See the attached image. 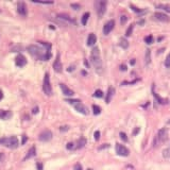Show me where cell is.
<instances>
[{
  "instance_id": "7402d4cb",
  "label": "cell",
  "mask_w": 170,
  "mask_h": 170,
  "mask_svg": "<svg viewBox=\"0 0 170 170\" xmlns=\"http://www.w3.org/2000/svg\"><path fill=\"white\" fill-rule=\"evenodd\" d=\"M119 45H120V47L123 48V49H127L129 47V42L125 38V37H121L120 40H119Z\"/></svg>"
},
{
  "instance_id": "8992f818",
  "label": "cell",
  "mask_w": 170,
  "mask_h": 170,
  "mask_svg": "<svg viewBox=\"0 0 170 170\" xmlns=\"http://www.w3.org/2000/svg\"><path fill=\"white\" fill-rule=\"evenodd\" d=\"M106 5H107V2L105 0H100V1L96 2V10H97V14L99 18L103 17V15L106 11Z\"/></svg>"
},
{
  "instance_id": "ac0fdd59",
  "label": "cell",
  "mask_w": 170,
  "mask_h": 170,
  "mask_svg": "<svg viewBox=\"0 0 170 170\" xmlns=\"http://www.w3.org/2000/svg\"><path fill=\"white\" fill-rule=\"evenodd\" d=\"M152 92H153V96H154V98L156 99V102H159L160 104H167L168 103V99H163V98H161L155 91H154V86L152 87Z\"/></svg>"
},
{
  "instance_id": "9c48e42d",
  "label": "cell",
  "mask_w": 170,
  "mask_h": 170,
  "mask_svg": "<svg viewBox=\"0 0 170 170\" xmlns=\"http://www.w3.org/2000/svg\"><path fill=\"white\" fill-rule=\"evenodd\" d=\"M57 19L61 20V21H63L65 25H67V24L68 25H74L75 24V21L66 14H58L57 15Z\"/></svg>"
},
{
  "instance_id": "1f68e13d",
  "label": "cell",
  "mask_w": 170,
  "mask_h": 170,
  "mask_svg": "<svg viewBox=\"0 0 170 170\" xmlns=\"http://www.w3.org/2000/svg\"><path fill=\"white\" fill-rule=\"evenodd\" d=\"M165 66L167 67V68H170V53L167 55V57H166V61H165Z\"/></svg>"
},
{
  "instance_id": "74e56055",
  "label": "cell",
  "mask_w": 170,
  "mask_h": 170,
  "mask_svg": "<svg viewBox=\"0 0 170 170\" xmlns=\"http://www.w3.org/2000/svg\"><path fill=\"white\" fill-rule=\"evenodd\" d=\"M67 149H74V144H72V143H69V144H67Z\"/></svg>"
},
{
  "instance_id": "681fc988",
  "label": "cell",
  "mask_w": 170,
  "mask_h": 170,
  "mask_svg": "<svg viewBox=\"0 0 170 170\" xmlns=\"http://www.w3.org/2000/svg\"><path fill=\"white\" fill-rule=\"evenodd\" d=\"M134 64H135V60L133 58V60L131 61V65H134Z\"/></svg>"
},
{
  "instance_id": "4316f807",
  "label": "cell",
  "mask_w": 170,
  "mask_h": 170,
  "mask_svg": "<svg viewBox=\"0 0 170 170\" xmlns=\"http://www.w3.org/2000/svg\"><path fill=\"white\" fill-rule=\"evenodd\" d=\"M92 111H94V114H95V115H98V114L101 113V109H100L98 105H96V104L92 105Z\"/></svg>"
},
{
  "instance_id": "3957f363",
  "label": "cell",
  "mask_w": 170,
  "mask_h": 170,
  "mask_svg": "<svg viewBox=\"0 0 170 170\" xmlns=\"http://www.w3.org/2000/svg\"><path fill=\"white\" fill-rule=\"evenodd\" d=\"M66 102H68L69 104L73 105L74 109L78 111L79 113L81 114H84V115H87L88 114V110H87V107L79 100V99H67Z\"/></svg>"
},
{
  "instance_id": "d590c367",
  "label": "cell",
  "mask_w": 170,
  "mask_h": 170,
  "mask_svg": "<svg viewBox=\"0 0 170 170\" xmlns=\"http://www.w3.org/2000/svg\"><path fill=\"white\" fill-rule=\"evenodd\" d=\"M94 136H95V140H99V138H100V132L99 131H96L95 134H94Z\"/></svg>"
},
{
  "instance_id": "2e32d148",
  "label": "cell",
  "mask_w": 170,
  "mask_h": 170,
  "mask_svg": "<svg viewBox=\"0 0 170 170\" xmlns=\"http://www.w3.org/2000/svg\"><path fill=\"white\" fill-rule=\"evenodd\" d=\"M60 87H61V89H62V91H63V94L65 95V96H73L74 95V92H73V90H71L70 88H68L65 84H60Z\"/></svg>"
},
{
  "instance_id": "7c38bea8",
  "label": "cell",
  "mask_w": 170,
  "mask_h": 170,
  "mask_svg": "<svg viewBox=\"0 0 170 170\" xmlns=\"http://www.w3.org/2000/svg\"><path fill=\"white\" fill-rule=\"evenodd\" d=\"M114 27H115V21L114 20H109V21H107L104 25V27H103V33L105 35H107L114 29Z\"/></svg>"
},
{
  "instance_id": "d6a6232c",
  "label": "cell",
  "mask_w": 170,
  "mask_h": 170,
  "mask_svg": "<svg viewBox=\"0 0 170 170\" xmlns=\"http://www.w3.org/2000/svg\"><path fill=\"white\" fill-rule=\"evenodd\" d=\"M127 20H128V17L126 16V15H122V16L120 17V24L121 25H125L127 22Z\"/></svg>"
},
{
  "instance_id": "4fadbf2b",
  "label": "cell",
  "mask_w": 170,
  "mask_h": 170,
  "mask_svg": "<svg viewBox=\"0 0 170 170\" xmlns=\"http://www.w3.org/2000/svg\"><path fill=\"white\" fill-rule=\"evenodd\" d=\"M17 12L21 15V16H27L28 11H27V5H26L25 2L19 1V2L17 3Z\"/></svg>"
},
{
  "instance_id": "e575fe53",
  "label": "cell",
  "mask_w": 170,
  "mask_h": 170,
  "mask_svg": "<svg viewBox=\"0 0 170 170\" xmlns=\"http://www.w3.org/2000/svg\"><path fill=\"white\" fill-rule=\"evenodd\" d=\"M131 8H132V10L134 11V12H136V13H142L143 11L140 10V9H138V8H136V7H134L133 4H131Z\"/></svg>"
},
{
  "instance_id": "6da1fadb",
  "label": "cell",
  "mask_w": 170,
  "mask_h": 170,
  "mask_svg": "<svg viewBox=\"0 0 170 170\" xmlns=\"http://www.w3.org/2000/svg\"><path fill=\"white\" fill-rule=\"evenodd\" d=\"M51 45L46 43V48H40L36 45H30L28 47V51L29 53L34 56L37 60H42V61H48L51 57Z\"/></svg>"
},
{
  "instance_id": "7bdbcfd3",
  "label": "cell",
  "mask_w": 170,
  "mask_h": 170,
  "mask_svg": "<svg viewBox=\"0 0 170 170\" xmlns=\"http://www.w3.org/2000/svg\"><path fill=\"white\" fill-rule=\"evenodd\" d=\"M120 70L126 71V70H127V66H126V65H121V66H120Z\"/></svg>"
},
{
  "instance_id": "cb8c5ba5",
  "label": "cell",
  "mask_w": 170,
  "mask_h": 170,
  "mask_svg": "<svg viewBox=\"0 0 170 170\" xmlns=\"http://www.w3.org/2000/svg\"><path fill=\"white\" fill-rule=\"evenodd\" d=\"M145 62H146V64H150V62H151V51L149 49L146 50V56H145Z\"/></svg>"
},
{
  "instance_id": "ab89813d",
  "label": "cell",
  "mask_w": 170,
  "mask_h": 170,
  "mask_svg": "<svg viewBox=\"0 0 170 170\" xmlns=\"http://www.w3.org/2000/svg\"><path fill=\"white\" fill-rule=\"evenodd\" d=\"M71 8H73L74 10H79V9H80V4H75V3H72V4H71Z\"/></svg>"
},
{
  "instance_id": "7a4b0ae2",
  "label": "cell",
  "mask_w": 170,
  "mask_h": 170,
  "mask_svg": "<svg viewBox=\"0 0 170 170\" xmlns=\"http://www.w3.org/2000/svg\"><path fill=\"white\" fill-rule=\"evenodd\" d=\"M90 62L94 65L97 71L101 72L102 70V61H101V55H100V50L98 47H94L90 52Z\"/></svg>"
},
{
  "instance_id": "c3c4849f",
  "label": "cell",
  "mask_w": 170,
  "mask_h": 170,
  "mask_svg": "<svg viewBox=\"0 0 170 170\" xmlns=\"http://www.w3.org/2000/svg\"><path fill=\"white\" fill-rule=\"evenodd\" d=\"M3 98V92H2V90L1 89H0V100H1Z\"/></svg>"
},
{
  "instance_id": "ffe728a7",
  "label": "cell",
  "mask_w": 170,
  "mask_h": 170,
  "mask_svg": "<svg viewBox=\"0 0 170 170\" xmlns=\"http://www.w3.org/2000/svg\"><path fill=\"white\" fill-rule=\"evenodd\" d=\"M35 154H36V149H35V147H32V148H31V149L28 151V154L25 156L24 160H25V161H26V160H29V159H31V157H33Z\"/></svg>"
},
{
  "instance_id": "603a6c76",
  "label": "cell",
  "mask_w": 170,
  "mask_h": 170,
  "mask_svg": "<svg viewBox=\"0 0 170 170\" xmlns=\"http://www.w3.org/2000/svg\"><path fill=\"white\" fill-rule=\"evenodd\" d=\"M85 144H86V139H85V138H80V139L78 140V143L75 144L77 146L74 147V149H80V148L84 147V146H85Z\"/></svg>"
},
{
  "instance_id": "30bf717a",
  "label": "cell",
  "mask_w": 170,
  "mask_h": 170,
  "mask_svg": "<svg viewBox=\"0 0 170 170\" xmlns=\"http://www.w3.org/2000/svg\"><path fill=\"white\" fill-rule=\"evenodd\" d=\"M51 138H52V132L49 130H46V131L42 132L38 136V139L40 142H48L51 139Z\"/></svg>"
},
{
  "instance_id": "836d02e7",
  "label": "cell",
  "mask_w": 170,
  "mask_h": 170,
  "mask_svg": "<svg viewBox=\"0 0 170 170\" xmlns=\"http://www.w3.org/2000/svg\"><path fill=\"white\" fill-rule=\"evenodd\" d=\"M35 3H40V4H52V1H33Z\"/></svg>"
},
{
  "instance_id": "f546056e",
  "label": "cell",
  "mask_w": 170,
  "mask_h": 170,
  "mask_svg": "<svg viewBox=\"0 0 170 170\" xmlns=\"http://www.w3.org/2000/svg\"><path fill=\"white\" fill-rule=\"evenodd\" d=\"M133 28H134V26H133V25H130V27L128 28L127 32H126V35H127V36H131V34H132V32H133Z\"/></svg>"
},
{
  "instance_id": "484cf974",
  "label": "cell",
  "mask_w": 170,
  "mask_h": 170,
  "mask_svg": "<svg viewBox=\"0 0 170 170\" xmlns=\"http://www.w3.org/2000/svg\"><path fill=\"white\" fill-rule=\"evenodd\" d=\"M156 8L157 9H162V10L170 13V5H168V4H159V5H156Z\"/></svg>"
},
{
  "instance_id": "e0dca14e",
  "label": "cell",
  "mask_w": 170,
  "mask_h": 170,
  "mask_svg": "<svg viewBox=\"0 0 170 170\" xmlns=\"http://www.w3.org/2000/svg\"><path fill=\"white\" fill-rule=\"evenodd\" d=\"M115 88L113 87V86H110L109 87V90H107V95H106V99H105V101H106V103H110L111 102V100H112V98H113V96L115 95Z\"/></svg>"
},
{
  "instance_id": "83f0119b",
  "label": "cell",
  "mask_w": 170,
  "mask_h": 170,
  "mask_svg": "<svg viewBox=\"0 0 170 170\" xmlns=\"http://www.w3.org/2000/svg\"><path fill=\"white\" fill-rule=\"evenodd\" d=\"M94 97H96V98H102L103 97V91L100 90V89H97L95 91V94H94Z\"/></svg>"
},
{
  "instance_id": "5bb4252c",
  "label": "cell",
  "mask_w": 170,
  "mask_h": 170,
  "mask_svg": "<svg viewBox=\"0 0 170 170\" xmlns=\"http://www.w3.org/2000/svg\"><path fill=\"white\" fill-rule=\"evenodd\" d=\"M15 64H16V66H18V67H22L27 64V60L22 54H18L16 56V58H15Z\"/></svg>"
},
{
  "instance_id": "8fae6325",
  "label": "cell",
  "mask_w": 170,
  "mask_h": 170,
  "mask_svg": "<svg viewBox=\"0 0 170 170\" xmlns=\"http://www.w3.org/2000/svg\"><path fill=\"white\" fill-rule=\"evenodd\" d=\"M154 17H155V19H157L160 21H163V22H168L170 20V17L168 16V15H166L164 13H161V12L154 13Z\"/></svg>"
},
{
  "instance_id": "52a82bcc",
  "label": "cell",
  "mask_w": 170,
  "mask_h": 170,
  "mask_svg": "<svg viewBox=\"0 0 170 170\" xmlns=\"http://www.w3.org/2000/svg\"><path fill=\"white\" fill-rule=\"evenodd\" d=\"M116 153L120 156H128L129 155V149L127 147H125L121 144H116Z\"/></svg>"
},
{
  "instance_id": "7dc6e473",
  "label": "cell",
  "mask_w": 170,
  "mask_h": 170,
  "mask_svg": "<svg viewBox=\"0 0 170 170\" xmlns=\"http://www.w3.org/2000/svg\"><path fill=\"white\" fill-rule=\"evenodd\" d=\"M60 130H61V131H67V130H68V127H62Z\"/></svg>"
},
{
  "instance_id": "4dcf8cb0",
  "label": "cell",
  "mask_w": 170,
  "mask_h": 170,
  "mask_svg": "<svg viewBox=\"0 0 170 170\" xmlns=\"http://www.w3.org/2000/svg\"><path fill=\"white\" fill-rule=\"evenodd\" d=\"M119 136H120V138H121V139H122L123 142H128V136H127V134H126V133L120 132Z\"/></svg>"
},
{
  "instance_id": "d6986e66",
  "label": "cell",
  "mask_w": 170,
  "mask_h": 170,
  "mask_svg": "<svg viewBox=\"0 0 170 170\" xmlns=\"http://www.w3.org/2000/svg\"><path fill=\"white\" fill-rule=\"evenodd\" d=\"M97 42V37L94 33H90L88 35V38H87V46H94Z\"/></svg>"
},
{
  "instance_id": "b9f144b4",
  "label": "cell",
  "mask_w": 170,
  "mask_h": 170,
  "mask_svg": "<svg viewBox=\"0 0 170 170\" xmlns=\"http://www.w3.org/2000/svg\"><path fill=\"white\" fill-rule=\"evenodd\" d=\"M110 147V145L109 144H104L103 146H101L100 148H99V150H102V149H104V148H109Z\"/></svg>"
},
{
  "instance_id": "d4e9b609",
  "label": "cell",
  "mask_w": 170,
  "mask_h": 170,
  "mask_svg": "<svg viewBox=\"0 0 170 170\" xmlns=\"http://www.w3.org/2000/svg\"><path fill=\"white\" fill-rule=\"evenodd\" d=\"M88 18H89V13H88V12H86V13L83 15V16H82V19H81V22H82V25H83V26H86Z\"/></svg>"
},
{
  "instance_id": "ba28073f",
  "label": "cell",
  "mask_w": 170,
  "mask_h": 170,
  "mask_svg": "<svg viewBox=\"0 0 170 170\" xmlns=\"http://www.w3.org/2000/svg\"><path fill=\"white\" fill-rule=\"evenodd\" d=\"M168 138V130L166 128H163L159 131L157 133V137H156V140H159V143H165Z\"/></svg>"
},
{
  "instance_id": "f35d334b",
  "label": "cell",
  "mask_w": 170,
  "mask_h": 170,
  "mask_svg": "<svg viewBox=\"0 0 170 170\" xmlns=\"http://www.w3.org/2000/svg\"><path fill=\"white\" fill-rule=\"evenodd\" d=\"M74 170H83V169H82V166L80 164H77L74 166Z\"/></svg>"
},
{
  "instance_id": "8d00e7d4",
  "label": "cell",
  "mask_w": 170,
  "mask_h": 170,
  "mask_svg": "<svg viewBox=\"0 0 170 170\" xmlns=\"http://www.w3.org/2000/svg\"><path fill=\"white\" fill-rule=\"evenodd\" d=\"M137 81H138V79H136V80L132 81V82H122V83H121V85H126V84H134V83H136Z\"/></svg>"
},
{
  "instance_id": "9a60e30c",
  "label": "cell",
  "mask_w": 170,
  "mask_h": 170,
  "mask_svg": "<svg viewBox=\"0 0 170 170\" xmlns=\"http://www.w3.org/2000/svg\"><path fill=\"white\" fill-rule=\"evenodd\" d=\"M53 68H54L55 72H62V69H63V66H62L61 60H60V54H57V57H56V60L54 61Z\"/></svg>"
},
{
  "instance_id": "5b68a950",
  "label": "cell",
  "mask_w": 170,
  "mask_h": 170,
  "mask_svg": "<svg viewBox=\"0 0 170 170\" xmlns=\"http://www.w3.org/2000/svg\"><path fill=\"white\" fill-rule=\"evenodd\" d=\"M43 90L47 96H51L52 95V87H51V83H50V78H49V73L47 72L45 74L44 78V82H43Z\"/></svg>"
},
{
  "instance_id": "f1b7e54d",
  "label": "cell",
  "mask_w": 170,
  "mask_h": 170,
  "mask_svg": "<svg viewBox=\"0 0 170 170\" xmlns=\"http://www.w3.org/2000/svg\"><path fill=\"white\" fill-rule=\"evenodd\" d=\"M145 42H146V44H148V45L152 44V42H153V36H152V35L146 36V37H145Z\"/></svg>"
},
{
  "instance_id": "277c9868",
  "label": "cell",
  "mask_w": 170,
  "mask_h": 170,
  "mask_svg": "<svg viewBox=\"0 0 170 170\" xmlns=\"http://www.w3.org/2000/svg\"><path fill=\"white\" fill-rule=\"evenodd\" d=\"M0 144L11 148V149H15L18 147V138L16 136H11V137H3L0 139Z\"/></svg>"
},
{
  "instance_id": "44dd1931",
  "label": "cell",
  "mask_w": 170,
  "mask_h": 170,
  "mask_svg": "<svg viewBox=\"0 0 170 170\" xmlns=\"http://www.w3.org/2000/svg\"><path fill=\"white\" fill-rule=\"evenodd\" d=\"M11 112L9 111H3V110H0V118L1 119H8L11 117Z\"/></svg>"
},
{
  "instance_id": "ee69618b",
  "label": "cell",
  "mask_w": 170,
  "mask_h": 170,
  "mask_svg": "<svg viewBox=\"0 0 170 170\" xmlns=\"http://www.w3.org/2000/svg\"><path fill=\"white\" fill-rule=\"evenodd\" d=\"M32 113H33V114H37V113H38V107H37V106L34 107L33 111H32Z\"/></svg>"
},
{
  "instance_id": "60d3db41",
  "label": "cell",
  "mask_w": 170,
  "mask_h": 170,
  "mask_svg": "<svg viewBox=\"0 0 170 170\" xmlns=\"http://www.w3.org/2000/svg\"><path fill=\"white\" fill-rule=\"evenodd\" d=\"M27 140H28V137H27L26 135H24V136H22V140H21V145H25Z\"/></svg>"
},
{
  "instance_id": "bcb514c9",
  "label": "cell",
  "mask_w": 170,
  "mask_h": 170,
  "mask_svg": "<svg viewBox=\"0 0 170 170\" xmlns=\"http://www.w3.org/2000/svg\"><path fill=\"white\" fill-rule=\"evenodd\" d=\"M36 166H37V169H38V170H43V165H42V164L37 163V165H36Z\"/></svg>"
},
{
  "instance_id": "f6af8a7d",
  "label": "cell",
  "mask_w": 170,
  "mask_h": 170,
  "mask_svg": "<svg viewBox=\"0 0 170 170\" xmlns=\"http://www.w3.org/2000/svg\"><path fill=\"white\" fill-rule=\"evenodd\" d=\"M139 131H140V129H139V128H136V129L134 130V132H133V135H136V134H137L138 132H139Z\"/></svg>"
}]
</instances>
